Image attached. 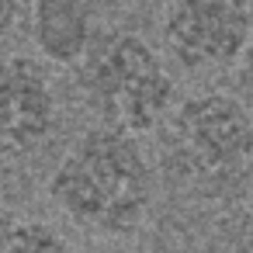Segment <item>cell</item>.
<instances>
[{
  "label": "cell",
  "instance_id": "6da1fadb",
  "mask_svg": "<svg viewBox=\"0 0 253 253\" xmlns=\"http://www.w3.org/2000/svg\"><path fill=\"white\" fill-rule=\"evenodd\" d=\"M49 198L84 232L122 239L146 222L156 198V173L139 135L97 122L56 163Z\"/></svg>",
  "mask_w": 253,
  "mask_h": 253
},
{
  "label": "cell",
  "instance_id": "7a4b0ae2",
  "mask_svg": "<svg viewBox=\"0 0 253 253\" xmlns=\"http://www.w3.org/2000/svg\"><path fill=\"white\" fill-rule=\"evenodd\" d=\"M77 87L101 125L146 135L177 104V80L163 56L135 32H97L77 63Z\"/></svg>",
  "mask_w": 253,
  "mask_h": 253
},
{
  "label": "cell",
  "instance_id": "3957f363",
  "mask_svg": "<svg viewBox=\"0 0 253 253\" xmlns=\"http://www.w3.org/2000/svg\"><path fill=\"white\" fill-rule=\"evenodd\" d=\"M167 167L201 191H222L253 163V111L239 94L177 97L160 125Z\"/></svg>",
  "mask_w": 253,
  "mask_h": 253
},
{
  "label": "cell",
  "instance_id": "277c9868",
  "mask_svg": "<svg viewBox=\"0 0 253 253\" xmlns=\"http://www.w3.org/2000/svg\"><path fill=\"white\" fill-rule=\"evenodd\" d=\"M160 35L184 73L232 70L253 39V0H163Z\"/></svg>",
  "mask_w": 253,
  "mask_h": 253
},
{
  "label": "cell",
  "instance_id": "5b68a950",
  "mask_svg": "<svg viewBox=\"0 0 253 253\" xmlns=\"http://www.w3.org/2000/svg\"><path fill=\"white\" fill-rule=\"evenodd\" d=\"M59 101L45 66L32 56H0V160L35 153L56 128Z\"/></svg>",
  "mask_w": 253,
  "mask_h": 253
},
{
  "label": "cell",
  "instance_id": "8992f818",
  "mask_svg": "<svg viewBox=\"0 0 253 253\" xmlns=\"http://www.w3.org/2000/svg\"><path fill=\"white\" fill-rule=\"evenodd\" d=\"M28 35L52 66H77L97 35L90 0H32Z\"/></svg>",
  "mask_w": 253,
  "mask_h": 253
},
{
  "label": "cell",
  "instance_id": "52a82bcc",
  "mask_svg": "<svg viewBox=\"0 0 253 253\" xmlns=\"http://www.w3.org/2000/svg\"><path fill=\"white\" fill-rule=\"evenodd\" d=\"M0 253H77V250L49 222L0 215Z\"/></svg>",
  "mask_w": 253,
  "mask_h": 253
},
{
  "label": "cell",
  "instance_id": "ba28073f",
  "mask_svg": "<svg viewBox=\"0 0 253 253\" xmlns=\"http://www.w3.org/2000/svg\"><path fill=\"white\" fill-rule=\"evenodd\" d=\"M236 80H239V97H243V104L253 111V39H250V45H246V52L239 56V63H236Z\"/></svg>",
  "mask_w": 253,
  "mask_h": 253
},
{
  "label": "cell",
  "instance_id": "9c48e42d",
  "mask_svg": "<svg viewBox=\"0 0 253 253\" xmlns=\"http://www.w3.org/2000/svg\"><path fill=\"white\" fill-rule=\"evenodd\" d=\"M32 0H0V35H7L14 25H21L28 18Z\"/></svg>",
  "mask_w": 253,
  "mask_h": 253
}]
</instances>
